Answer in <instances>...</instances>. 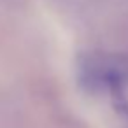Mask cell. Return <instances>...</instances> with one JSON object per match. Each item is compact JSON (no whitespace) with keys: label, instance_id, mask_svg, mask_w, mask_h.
Listing matches in <instances>:
<instances>
[{"label":"cell","instance_id":"cell-1","mask_svg":"<svg viewBox=\"0 0 128 128\" xmlns=\"http://www.w3.org/2000/svg\"><path fill=\"white\" fill-rule=\"evenodd\" d=\"M77 82L88 93L110 91L128 84V54L90 51L77 60Z\"/></svg>","mask_w":128,"mask_h":128},{"label":"cell","instance_id":"cell-2","mask_svg":"<svg viewBox=\"0 0 128 128\" xmlns=\"http://www.w3.org/2000/svg\"><path fill=\"white\" fill-rule=\"evenodd\" d=\"M109 93H110L114 109H116V110L126 119V123H128V100H126V96H124L123 88H112Z\"/></svg>","mask_w":128,"mask_h":128}]
</instances>
